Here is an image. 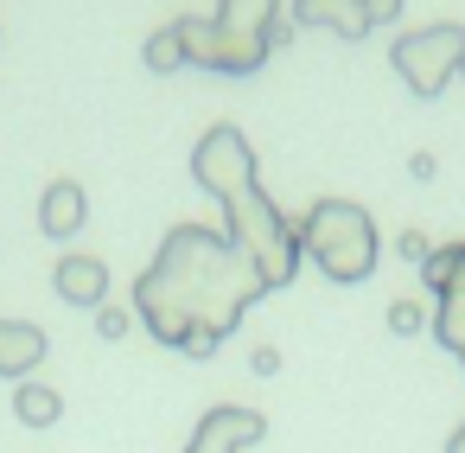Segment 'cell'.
Listing matches in <instances>:
<instances>
[{
	"mask_svg": "<svg viewBox=\"0 0 465 453\" xmlns=\"http://www.w3.org/2000/svg\"><path fill=\"white\" fill-rule=\"evenodd\" d=\"M300 230V256L319 262L325 281L338 287H357L376 275V256H382V237H376V217L351 198H312L306 217H293Z\"/></svg>",
	"mask_w": 465,
	"mask_h": 453,
	"instance_id": "cell-3",
	"label": "cell"
},
{
	"mask_svg": "<svg viewBox=\"0 0 465 453\" xmlns=\"http://www.w3.org/2000/svg\"><path fill=\"white\" fill-rule=\"evenodd\" d=\"M287 20H293V26L338 33V39H351V45L370 33V20H363V7H357V0H293V7H287Z\"/></svg>",
	"mask_w": 465,
	"mask_h": 453,
	"instance_id": "cell-9",
	"label": "cell"
},
{
	"mask_svg": "<svg viewBox=\"0 0 465 453\" xmlns=\"http://www.w3.org/2000/svg\"><path fill=\"white\" fill-rule=\"evenodd\" d=\"M141 65L153 71V77H166V71H179L185 65V45H179V26H160L147 45H141Z\"/></svg>",
	"mask_w": 465,
	"mask_h": 453,
	"instance_id": "cell-14",
	"label": "cell"
},
{
	"mask_svg": "<svg viewBox=\"0 0 465 453\" xmlns=\"http://www.w3.org/2000/svg\"><path fill=\"white\" fill-rule=\"evenodd\" d=\"M459 84H465V52H459Z\"/></svg>",
	"mask_w": 465,
	"mask_h": 453,
	"instance_id": "cell-21",
	"label": "cell"
},
{
	"mask_svg": "<svg viewBox=\"0 0 465 453\" xmlns=\"http://www.w3.org/2000/svg\"><path fill=\"white\" fill-rule=\"evenodd\" d=\"M39 364H45V332L33 319H0V377L26 383Z\"/></svg>",
	"mask_w": 465,
	"mask_h": 453,
	"instance_id": "cell-10",
	"label": "cell"
},
{
	"mask_svg": "<svg viewBox=\"0 0 465 453\" xmlns=\"http://www.w3.org/2000/svg\"><path fill=\"white\" fill-rule=\"evenodd\" d=\"M262 275L255 262L223 237V230H204V224H173L160 256L141 268L134 281V319L185 351V357H211L236 326L242 313L262 300Z\"/></svg>",
	"mask_w": 465,
	"mask_h": 453,
	"instance_id": "cell-1",
	"label": "cell"
},
{
	"mask_svg": "<svg viewBox=\"0 0 465 453\" xmlns=\"http://www.w3.org/2000/svg\"><path fill=\"white\" fill-rule=\"evenodd\" d=\"M52 287H58V300H71V307H103L109 300V262L103 256H64L58 268H52Z\"/></svg>",
	"mask_w": 465,
	"mask_h": 453,
	"instance_id": "cell-8",
	"label": "cell"
},
{
	"mask_svg": "<svg viewBox=\"0 0 465 453\" xmlns=\"http://www.w3.org/2000/svg\"><path fill=\"white\" fill-rule=\"evenodd\" d=\"M395 249H401V262H427V256H433V243H427L420 230H401V237H395Z\"/></svg>",
	"mask_w": 465,
	"mask_h": 453,
	"instance_id": "cell-17",
	"label": "cell"
},
{
	"mask_svg": "<svg viewBox=\"0 0 465 453\" xmlns=\"http://www.w3.org/2000/svg\"><path fill=\"white\" fill-rule=\"evenodd\" d=\"M128 326H134V307H109V300H103L96 332H103V338H128Z\"/></svg>",
	"mask_w": 465,
	"mask_h": 453,
	"instance_id": "cell-16",
	"label": "cell"
},
{
	"mask_svg": "<svg viewBox=\"0 0 465 453\" xmlns=\"http://www.w3.org/2000/svg\"><path fill=\"white\" fill-rule=\"evenodd\" d=\"M433 338L465 364V294H440L433 300Z\"/></svg>",
	"mask_w": 465,
	"mask_h": 453,
	"instance_id": "cell-13",
	"label": "cell"
},
{
	"mask_svg": "<svg viewBox=\"0 0 465 453\" xmlns=\"http://www.w3.org/2000/svg\"><path fill=\"white\" fill-rule=\"evenodd\" d=\"M446 453H465V421L452 428V440H446Z\"/></svg>",
	"mask_w": 465,
	"mask_h": 453,
	"instance_id": "cell-20",
	"label": "cell"
},
{
	"mask_svg": "<svg viewBox=\"0 0 465 453\" xmlns=\"http://www.w3.org/2000/svg\"><path fill=\"white\" fill-rule=\"evenodd\" d=\"M262 434H268V415H262V408L217 402V408H204V421L192 428L185 453H242V447H255Z\"/></svg>",
	"mask_w": 465,
	"mask_h": 453,
	"instance_id": "cell-7",
	"label": "cell"
},
{
	"mask_svg": "<svg viewBox=\"0 0 465 453\" xmlns=\"http://www.w3.org/2000/svg\"><path fill=\"white\" fill-rule=\"evenodd\" d=\"M459 52H465V26L459 20H433L420 33H401L389 45V65L395 77L414 90V96H440L452 77H459Z\"/></svg>",
	"mask_w": 465,
	"mask_h": 453,
	"instance_id": "cell-5",
	"label": "cell"
},
{
	"mask_svg": "<svg viewBox=\"0 0 465 453\" xmlns=\"http://www.w3.org/2000/svg\"><path fill=\"white\" fill-rule=\"evenodd\" d=\"M14 415H20L26 428H52V421L64 415V396H58L52 383H39V377H26V383L14 389Z\"/></svg>",
	"mask_w": 465,
	"mask_h": 453,
	"instance_id": "cell-12",
	"label": "cell"
},
{
	"mask_svg": "<svg viewBox=\"0 0 465 453\" xmlns=\"http://www.w3.org/2000/svg\"><path fill=\"white\" fill-rule=\"evenodd\" d=\"M249 370H255V377H274V370H281V351H274V345H255Z\"/></svg>",
	"mask_w": 465,
	"mask_h": 453,
	"instance_id": "cell-19",
	"label": "cell"
},
{
	"mask_svg": "<svg viewBox=\"0 0 465 453\" xmlns=\"http://www.w3.org/2000/svg\"><path fill=\"white\" fill-rule=\"evenodd\" d=\"M192 179H198L217 205H223L230 192H242V186H262V179H255V147H249V135H242L236 122L204 128L198 147H192Z\"/></svg>",
	"mask_w": 465,
	"mask_h": 453,
	"instance_id": "cell-6",
	"label": "cell"
},
{
	"mask_svg": "<svg viewBox=\"0 0 465 453\" xmlns=\"http://www.w3.org/2000/svg\"><path fill=\"white\" fill-rule=\"evenodd\" d=\"M420 326H427V307L420 300H389V332L395 338H414Z\"/></svg>",
	"mask_w": 465,
	"mask_h": 453,
	"instance_id": "cell-15",
	"label": "cell"
},
{
	"mask_svg": "<svg viewBox=\"0 0 465 453\" xmlns=\"http://www.w3.org/2000/svg\"><path fill=\"white\" fill-rule=\"evenodd\" d=\"M223 237L255 262V275H262L268 294L300 275V230H293L287 211H274V198L262 186H242V192L223 198Z\"/></svg>",
	"mask_w": 465,
	"mask_h": 453,
	"instance_id": "cell-4",
	"label": "cell"
},
{
	"mask_svg": "<svg viewBox=\"0 0 465 453\" xmlns=\"http://www.w3.org/2000/svg\"><path fill=\"white\" fill-rule=\"evenodd\" d=\"M357 7H363V20H370V26H389V20L401 14V0H357Z\"/></svg>",
	"mask_w": 465,
	"mask_h": 453,
	"instance_id": "cell-18",
	"label": "cell"
},
{
	"mask_svg": "<svg viewBox=\"0 0 465 453\" xmlns=\"http://www.w3.org/2000/svg\"><path fill=\"white\" fill-rule=\"evenodd\" d=\"M84 217H90L84 186H77V179H52L45 198H39V230H45V237H77Z\"/></svg>",
	"mask_w": 465,
	"mask_h": 453,
	"instance_id": "cell-11",
	"label": "cell"
},
{
	"mask_svg": "<svg viewBox=\"0 0 465 453\" xmlns=\"http://www.w3.org/2000/svg\"><path fill=\"white\" fill-rule=\"evenodd\" d=\"M173 26H179L185 65L217 71V77H255L268 65V52L293 39V20L281 14V0H217L211 20L192 14Z\"/></svg>",
	"mask_w": 465,
	"mask_h": 453,
	"instance_id": "cell-2",
	"label": "cell"
}]
</instances>
